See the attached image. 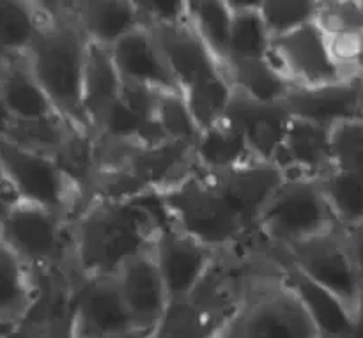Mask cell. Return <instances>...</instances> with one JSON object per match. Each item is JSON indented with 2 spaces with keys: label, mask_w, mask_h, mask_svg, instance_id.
<instances>
[{
  "label": "cell",
  "mask_w": 363,
  "mask_h": 338,
  "mask_svg": "<svg viewBox=\"0 0 363 338\" xmlns=\"http://www.w3.org/2000/svg\"><path fill=\"white\" fill-rule=\"evenodd\" d=\"M229 328H230V326H227V328H223L222 332L216 333V335L213 337V338H227V333H229Z\"/></svg>",
  "instance_id": "obj_43"
},
{
  "label": "cell",
  "mask_w": 363,
  "mask_h": 338,
  "mask_svg": "<svg viewBox=\"0 0 363 338\" xmlns=\"http://www.w3.org/2000/svg\"><path fill=\"white\" fill-rule=\"evenodd\" d=\"M330 57L342 78H363V27L325 34Z\"/></svg>",
  "instance_id": "obj_35"
},
{
  "label": "cell",
  "mask_w": 363,
  "mask_h": 338,
  "mask_svg": "<svg viewBox=\"0 0 363 338\" xmlns=\"http://www.w3.org/2000/svg\"><path fill=\"white\" fill-rule=\"evenodd\" d=\"M69 222L66 216L18 201L0 223V240L32 273L67 271L74 269Z\"/></svg>",
  "instance_id": "obj_8"
},
{
  "label": "cell",
  "mask_w": 363,
  "mask_h": 338,
  "mask_svg": "<svg viewBox=\"0 0 363 338\" xmlns=\"http://www.w3.org/2000/svg\"><path fill=\"white\" fill-rule=\"evenodd\" d=\"M117 338H152V332H144V329H133V332L126 333L123 337Z\"/></svg>",
  "instance_id": "obj_42"
},
{
  "label": "cell",
  "mask_w": 363,
  "mask_h": 338,
  "mask_svg": "<svg viewBox=\"0 0 363 338\" xmlns=\"http://www.w3.org/2000/svg\"><path fill=\"white\" fill-rule=\"evenodd\" d=\"M34 273L0 240V338H9L34 300Z\"/></svg>",
  "instance_id": "obj_24"
},
{
  "label": "cell",
  "mask_w": 363,
  "mask_h": 338,
  "mask_svg": "<svg viewBox=\"0 0 363 338\" xmlns=\"http://www.w3.org/2000/svg\"><path fill=\"white\" fill-rule=\"evenodd\" d=\"M121 87L123 81L113 66L110 50L89 43L82 85V112L91 135L94 133L105 113L119 99Z\"/></svg>",
  "instance_id": "obj_23"
},
{
  "label": "cell",
  "mask_w": 363,
  "mask_h": 338,
  "mask_svg": "<svg viewBox=\"0 0 363 338\" xmlns=\"http://www.w3.org/2000/svg\"><path fill=\"white\" fill-rule=\"evenodd\" d=\"M344 230H346L351 259H353L354 271H357L358 283H360L362 298H363V223H360V225H354V227H347V229H344ZM362 308H363V305H362Z\"/></svg>",
  "instance_id": "obj_38"
},
{
  "label": "cell",
  "mask_w": 363,
  "mask_h": 338,
  "mask_svg": "<svg viewBox=\"0 0 363 338\" xmlns=\"http://www.w3.org/2000/svg\"><path fill=\"white\" fill-rule=\"evenodd\" d=\"M0 101L13 120H34L57 113L23 55L0 62Z\"/></svg>",
  "instance_id": "obj_22"
},
{
  "label": "cell",
  "mask_w": 363,
  "mask_h": 338,
  "mask_svg": "<svg viewBox=\"0 0 363 338\" xmlns=\"http://www.w3.org/2000/svg\"><path fill=\"white\" fill-rule=\"evenodd\" d=\"M149 30L199 128H208L223 117L233 98V85L188 20L181 25Z\"/></svg>",
  "instance_id": "obj_3"
},
{
  "label": "cell",
  "mask_w": 363,
  "mask_h": 338,
  "mask_svg": "<svg viewBox=\"0 0 363 338\" xmlns=\"http://www.w3.org/2000/svg\"><path fill=\"white\" fill-rule=\"evenodd\" d=\"M0 170L20 202L48 209L67 220L80 209V190L50 154L0 138Z\"/></svg>",
  "instance_id": "obj_7"
},
{
  "label": "cell",
  "mask_w": 363,
  "mask_h": 338,
  "mask_svg": "<svg viewBox=\"0 0 363 338\" xmlns=\"http://www.w3.org/2000/svg\"><path fill=\"white\" fill-rule=\"evenodd\" d=\"M323 197L340 227L363 223V177L344 170H330L318 179Z\"/></svg>",
  "instance_id": "obj_29"
},
{
  "label": "cell",
  "mask_w": 363,
  "mask_h": 338,
  "mask_svg": "<svg viewBox=\"0 0 363 338\" xmlns=\"http://www.w3.org/2000/svg\"><path fill=\"white\" fill-rule=\"evenodd\" d=\"M269 60L293 89H308L346 80L330 57L326 38L315 21L272 38Z\"/></svg>",
  "instance_id": "obj_10"
},
{
  "label": "cell",
  "mask_w": 363,
  "mask_h": 338,
  "mask_svg": "<svg viewBox=\"0 0 363 338\" xmlns=\"http://www.w3.org/2000/svg\"><path fill=\"white\" fill-rule=\"evenodd\" d=\"M2 60H4V59H2V57H0V62H2Z\"/></svg>",
  "instance_id": "obj_47"
},
{
  "label": "cell",
  "mask_w": 363,
  "mask_h": 338,
  "mask_svg": "<svg viewBox=\"0 0 363 338\" xmlns=\"http://www.w3.org/2000/svg\"><path fill=\"white\" fill-rule=\"evenodd\" d=\"M0 179H2V181H4V177H2V170H0Z\"/></svg>",
  "instance_id": "obj_46"
},
{
  "label": "cell",
  "mask_w": 363,
  "mask_h": 338,
  "mask_svg": "<svg viewBox=\"0 0 363 338\" xmlns=\"http://www.w3.org/2000/svg\"><path fill=\"white\" fill-rule=\"evenodd\" d=\"M233 91L264 103H280L291 91V84L282 77L275 64L266 59L236 60L229 66Z\"/></svg>",
  "instance_id": "obj_27"
},
{
  "label": "cell",
  "mask_w": 363,
  "mask_h": 338,
  "mask_svg": "<svg viewBox=\"0 0 363 338\" xmlns=\"http://www.w3.org/2000/svg\"><path fill=\"white\" fill-rule=\"evenodd\" d=\"M156 123L163 138L169 142H183V144L194 145L201 133V128L195 123L186 101L179 92H167L160 96Z\"/></svg>",
  "instance_id": "obj_33"
},
{
  "label": "cell",
  "mask_w": 363,
  "mask_h": 338,
  "mask_svg": "<svg viewBox=\"0 0 363 338\" xmlns=\"http://www.w3.org/2000/svg\"><path fill=\"white\" fill-rule=\"evenodd\" d=\"M277 255V254H275ZM279 257V255H277ZM282 262L284 276L287 283L301 301L303 308L307 310L308 317L314 322L319 338H347L353 328L354 315L346 308V305L328 293L326 289L319 287L318 283L311 282L307 276L298 273L293 266Z\"/></svg>",
  "instance_id": "obj_21"
},
{
  "label": "cell",
  "mask_w": 363,
  "mask_h": 338,
  "mask_svg": "<svg viewBox=\"0 0 363 338\" xmlns=\"http://www.w3.org/2000/svg\"><path fill=\"white\" fill-rule=\"evenodd\" d=\"M337 225L318 181L286 176L259 216L255 236L279 254Z\"/></svg>",
  "instance_id": "obj_6"
},
{
  "label": "cell",
  "mask_w": 363,
  "mask_h": 338,
  "mask_svg": "<svg viewBox=\"0 0 363 338\" xmlns=\"http://www.w3.org/2000/svg\"><path fill=\"white\" fill-rule=\"evenodd\" d=\"M333 169L363 177V123H350L330 131Z\"/></svg>",
  "instance_id": "obj_34"
},
{
  "label": "cell",
  "mask_w": 363,
  "mask_h": 338,
  "mask_svg": "<svg viewBox=\"0 0 363 338\" xmlns=\"http://www.w3.org/2000/svg\"><path fill=\"white\" fill-rule=\"evenodd\" d=\"M230 325L213 321L186 300L170 301L163 317L152 329V338H213Z\"/></svg>",
  "instance_id": "obj_30"
},
{
  "label": "cell",
  "mask_w": 363,
  "mask_h": 338,
  "mask_svg": "<svg viewBox=\"0 0 363 338\" xmlns=\"http://www.w3.org/2000/svg\"><path fill=\"white\" fill-rule=\"evenodd\" d=\"M188 23L229 77L230 7L227 0L186 2Z\"/></svg>",
  "instance_id": "obj_26"
},
{
  "label": "cell",
  "mask_w": 363,
  "mask_h": 338,
  "mask_svg": "<svg viewBox=\"0 0 363 338\" xmlns=\"http://www.w3.org/2000/svg\"><path fill=\"white\" fill-rule=\"evenodd\" d=\"M257 159L248 147L243 133L233 119L220 117L202 128L194 144L195 170L201 174H220Z\"/></svg>",
  "instance_id": "obj_20"
},
{
  "label": "cell",
  "mask_w": 363,
  "mask_h": 338,
  "mask_svg": "<svg viewBox=\"0 0 363 338\" xmlns=\"http://www.w3.org/2000/svg\"><path fill=\"white\" fill-rule=\"evenodd\" d=\"M277 255L311 282L339 298L357 317L362 310L363 298L344 227H333Z\"/></svg>",
  "instance_id": "obj_9"
},
{
  "label": "cell",
  "mask_w": 363,
  "mask_h": 338,
  "mask_svg": "<svg viewBox=\"0 0 363 338\" xmlns=\"http://www.w3.org/2000/svg\"><path fill=\"white\" fill-rule=\"evenodd\" d=\"M133 329L113 276H78L71 338H117Z\"/></svg>",
  "instance_id": "obj_11"
},
{
  "label": "cell",
  "mask_w": 363,
  "mask_h": 338,
  "mask_svg": "<svg viewBox=\"0 0 363 338\" xmlns=\"http://www.w3.org/2000/svg\"><path fill=\"white\" fill-rule=\"evenodd\" d=\"M216 252L184 236L163 220L151 247L170 301H184L211 264Z\"/></svg>",
  "instance_id": "obj_12"
},
{
  "label": "cell",
  "mask_w": 363,
  "mask_h": 338,
  "mask_svg": "<svg viewBox=\"0 0 363 338\" xmlns=\"http://www.w3.org/2000/svg\"><path fill=\"white\" fill-rule=\"evenodd\" d=\"M360 9H362V14H363V0H360Z\"/></svg>",
  "instance_id": "obj_45"
},
{
  "label": "cell",
  "mask_w": 363,
  "mask_h": 338,
  "mask_svg": "<svg viewBox=\"0 0 363 338\" xmlns=\"http://www.w3.org/2000/svg\"><path fill=\"white\" fill-rule=\"evenodd\" d=\"M347 338H363V308L354 317L353 328H351V333Z\"/></svg>",
  "instance_id": "obj_41"
},
{
  "label": "cell",
  "mask_w": 363,
  "mask_h": 338,
  "mask_svg": "<svg viewBox=\"0 0 363 338\" xmlns=\"http://www.w3.org/2000/svg\"><path fill=\"white\" fill-rule=\"evenodd\" d=\"M74 130L62 117L48 116L34 120H13L6 140L14 142L21 147L53 156L57 149L64 144L67 135Z\"/></svg>",
  "instance_id": "obj_31"
},
{
  "label": "cell",
  "mask_w": 363,
  "mask_h": 338,
  "mask_svg": "<svg viewBox=\"0 0 363 338\" xmlns=\"http://www.w3.org/2000/svg\"><path fill=\"white\" fill-rule=\"evenodd\" d=\"M135 329L152 332L170 300L151 250L130 259L113 275Z\"/></svg>",
  "instance_id": "obj_15"
},
{
  "label": "cell",
  "mask_w": 363,
  "mask_h": 338,
  "mask_svg": "<svg viewBox=\"0 0 363 338\" xmlns=\"http://www.w3.org/2000/svg\"><path fill=\"white\" fill-rule=\"evenodd\" d=\"M315 0H257V9L272 38L293 32L315 21Z\"/></svg>",
  "instance_id": "obj_32"
},
{
  "label": "cell",
  "mask_w": 363,
  "mask_h": 338,
  "mask_svg": "<svg viewBox=\"0 0 363 338\" xmlns=\"http://www.w3.org/2000/svg\"><path fill=\"white\" fill-rule=\"evenodd\" d=\"M41 21L38 2L0 0V57L25 55Z\"/></svg>",
  "instance_id": "obj_28"
},
{
  "label": "cell",
  "mask_w": 363,
  "mask_h": 338,
  "mask_svg": "<svg viewBox=\"0 0 363 338\" xmlns=\"http://www.w3.org/2000/svg\"><path fill=\"white\" fill-rule=\"evenodd\" d=\"M227 338H234L233 337V332H230V328H229V333H227Z\"/></svg>",
  "instance_id": "obj_44"
},
{
  "label": "cell",
  "mask_w": 363,
  "mask_h": 338,
  "mask_svg": "<svg viewBox=\"0 0 363 338\" xmlns=\"http://www.w3.org/2000/svg\"><path fill=\"white\" fill-rule=\"evenodd\" d=\"M230 332L234 338H319L275 254L264 259L254 276Z\"/></svg>",
  "instance_id": "obj_5"
},
{
  "label": "cell",
  "mask_w": 363,
  "mask_h": 338,
  "mask_svg": "<svg viewBox=\"0 0 363 338\" xmlns=\"http://www.w3.org/2000/svg\"><path fill=\"white\" fill-rule=\"evenodd\" d=\"M315 23L323 34L351 30L363 27L360 0H337V2H319Z\"/></svg>",
  "instance_id": "obj_36"
},
{
  "label": "cell",
  "mask_w": 363,
  "mask_h": 338,
  "mask_svg": "<svg viewBox=\"0 0 363 338\" xmlns=\"http://www.w3.org/2000/svg\"><path fill=\"white\" fill-rule=\"evenodd\" d=\"M163 223L155 198H94L69 222L71 255L80 276H113L121 266L151 250Z\"/></svg>",
  "instance_id": "obj_1"
},
{
  "label": "cell",
  "mask_w": 363,
  "mask_h": 338,
  "mask_svg": "<svg viewBox=\"0 0 363 338\" xmlns=\"http://www.w3.org/2000/svg\"><path fill=\"white\" fill-rule=\"evenodd\" d=\"M142 27L158 28L181 25L188 20L186 2H170V0H135Z\"/></svg>",
  "instance_id": "obj_37"
},
{
  "label": "cell",
  "mask_w": 363,
  "mask_h": 338,
  "mask_svg": "<svg viewBox=\"0 0 363 338\" xmlns=\"http://www.w3.org/2000/svg\"><path fill=\"white\" fill-rule=\"evenodd\" d=\"M71 14L91 45L110 50L130 32L142 27L135 0L69 2Z\"/></svg>",
  "instance_id": "obj_19"
},
{
  "label": "cell",
  "mask_w": 363,
  "mask_h": 338,
  "mask_svg": "<svg viewBox=\"0 0 363 338\" xmlns=\"http://www.w3.org/2000/svg\"><path fill=\"white\" fill-rule=\"evenodd\" d=\"M202 176L223 195L252 234H255V225L266 204L286 179V174L279 165L261 159H254L227 172Z\"/></svg>",
  "instance_id": "obj_13"
},
{
  "label": "cell",
  "mask_w": 363,
  "mask_h": 338,
  "mask_svg": "<svg viewBox=\"0 0 363 338\" xmlns=\"http://www.w3.org/2000/svg\"><path fill=\"white\" fill-rule=\"evenodd\" d=\"M282 103L293 117L326 130L363 123V78H346L319 87L291 89Z\"/></svg>",
  "instance_id": "obj_14"
},
{
  "label": "cell",
  "mask_w": 363,
  "mask_h": 338,
  "mask_svg": "<svg viewBox=\"0 0 363 338\" xmlns=\"http://www.w3.org/2000/svg\"><path fill=\"white\" fill-rule=\"evenodd\" d=\"M14 202H18V198L14 197V193L11 191V188L7 186L6 181L0 179V223L4 222V218H6L7 213L11 211Z\"/></svg>",
  "instance_id": "obj_39"
},
{
  "label": "cell",
  "mask_w": 363,
  "mask_h": 338,
  "mask_svg": "<svg viewBox=\"0 0 363 338\" xmlns=\"http://www.w3.org/2000/svg\"><path fill=\"white\" fill-rule=\"evenodd\" d=\"M163 220L213 252H229L254 241L223 195L195 170L155 197Z\"/></svg>",
  "instance_id": "obj_4"
},
{
  "label": "cell",
  "mask_w": 363,
  "mask_h": 338,
  "mask_svg": "<svg viewBox=\"0 0 363 338\" xmlns=\"http://www.w3.org/2000/svg\"><path fill=\"white\" fill-rule=\"evenodd\" d=\"M38 7L41 21L25 60L57 116L89 133L82 112L87 38L74 21L69 2H38Z\"/></svg>",
  "instance_id": "obj_2"
},
{
  "label": "cell",
  "mask_w": 363,
  "mask_h": 338,
  "mask_svg": "<svg viewBox=\"0 0 363 338\" xmlns=\"http://www.w3.org/2000/svg\"><path fill=\"white\" fill-rule=\"evenodd\" d=\"M223 116L236 123L255 158L269 163L275 162L293 119L282 101H255L236 91Z\"/></svg>",
  "instance_id": "obj_16"
},
{
  "label": "cell",
  "mask_w": 363,
  "mask_h": 338,
  "mask_svg": "<svg viewBox=\"0 0 363 338\" xmlns=\"http://www.w3.org/2000/svg\"><path fill=\"white\" fill-rule=\"evenodd\" d=\"M11 123H13V119H11V116L7 113L6 106H4L2 101H0V138H6L7 131H9V128H11Z\"/></svg>",
  "instance_id": "obj_40"
},
{
  "label": "cell",
  "mask_w": 363,
  "mask_h": 338,
  "mask_svg": "<svg viewBox=\"0 0 363 338\" xmlns=\"http://www.w3.org/2000/svg\"><path fill=\"white\" fill-rule=\"evenodd\" d=\"M330 131L332 130L293 117L273 163L279 165L287 177L321 179L333 170Z\"/></svg>",
  "instance_id": "obj_18"
},
{
  "label": "cell",
  "mask_w": 363,
  "mask_h": 338,
  "mask_svg": "<svg viewBox=\"0 0 363 338\" xmlns=\"http://www.w3.org/2000/svg\"><path fill=\"white\" fill-rule=\"evenodd\" d=\"M229 66L236 60L266 59L269 55L272 35L262 21L255 2H230Z\"/></svg>",
  "instance_id": "obj_25"
},
{
  "label": "cell",
  "mask_w": 363,
  "mask_h": 338,
  "mask_svg": "<svg viewBox=\"0 0 363 338\" xmlns=\"http://www.w3.org/2000/svg\"><path fill=\"white\" fill-rule=\"evenodd\" d=\"M121 81L156 92H179L163 53L149 28L138 27L110 48ZM181 94V92H179Z\"/></svg>",
  "instance_id": "obj_17"
}]
</instances>
